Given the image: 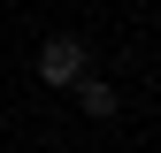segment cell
<instances>
[{
	"mask_svg": "<svg viewBox=\"0 0 161 153\" xmlns=\"http://www.w3.org/2000/svg\"><path fill=\"white\" fill-rule=\"evenodd\" d=\"M77 76H85V38H77V31H54L46 46H38V84L62 92V84H77Z\"/></svg>",
	"mask_w": 161,
	"mask_h": 153,
	"instance_id": "6da1fadb",
	"label": "cell"
},
{
	"mask_svg": "<svg viewBox=\"0 0 161 153\" xmlns=\"http://www.w3.org/2000/svg\"><path fill=\"white\" fill-rule=\"evenodd\" d=\"M77 107H85L92 123H115V84H100V76H77Z\"/></svg>",
	"mask_w": 161,
	"mask_h": 153,
	"instance_id": "7a4b0ae2",
	"label": "cell"
}]
</instances>
